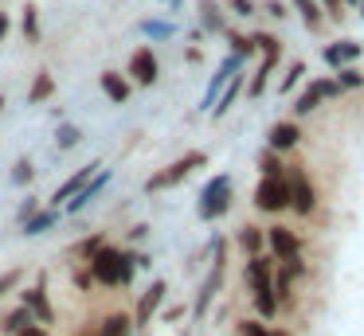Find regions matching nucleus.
Wrapping results in <instances>:
<instances>
[{
	"instance_id": "nucleus-34",
	"label": "nucleus",
	"mask_w": 364,
	"mask_h": 336,
	"mask_svg": "<svg viewBox=\"0 0 364 336\" xmlns=\"http://www.w3.org/2000/svg\"><path fill=\"white\" fill-rule=\"evenodd\" d=\"M301 75H306V63H290V70H286V78L278 82V90H282V94H290L294 86L301 82Z\"/></svg>"
},
{
	"instance_id": "nucleus-28",
	"label": "nucleus",
	"mask_w": 364,
	"mask_h": 336,
	"mask_svg": "<svg viewBox=\"0 0 364 336\" xmlns=\"http://www.w3.org/2000/svg\"><path fill=\"white\" fill-rule=\"evenodd\" d=\"M200 16H204L208 31H228V20H223V8L215 0H200Z\"/></svg>"
},
{
	"instance_id": "nucleus-25",
	"label": "nucleus",
	"mask_w": 364,
	"mask_h": 336,
	"mask_svg": "<svg viewBox=\"0 0 364 336\" xmlns=\"http://www.w3.org/2000/svg\"><path fill=\"white\" fill-rule=\"evenodd\" d=\"M28 325H36V320H32V313H28L24 305H16V309H9L4 317H0V332L4 336H16L20 328H28Z\"/></svg>"
},
{
	"instance_id": "nucleus-41",
	"label": "nucleus",
	"mask_w": 364,
	"mask_h": 336,
	"mask_svg": "<svg viewBox=\"0 0 364 336\" xmlns=\"http://www.w3.org/2000/svg\"><path fill=\"white\" fill-rule=\"evenodd\" d=\"M228 8L235 16H243V20H247V16H255V0H228Z\"/></svg>"
},
{
	"instance_id": "nucleus-45",
	"label": "nucleus",
	"mask_w": 364,
	"mask_h": 336,
	"mask_svg": "<svg viewBox=\"0 0 364 336\" xmlns=\"http://www.w3.org/2000/svg\"><path fill=\"white\" fill-rule=\"evenodd\" d=\"M184 313H188V305H168V309H165V320H181Z\"/></svg>"
},
{
	"instance_id": "nucleus-33",
	"label": "nucleus",
	"mask_w": 364,
	"mask_h": 336,
	"mask_svg": "<svg viewBox=\"0 0 364 336\" xmlns=\"http://www.w3.org/2000/svg\"><path fill=\"white\" fill-rule=\"evenodd\" d=\"M228 43H231V55H239V59H251V55H255L251 36H239V31H228Z\"/></svg>"
},
{
	"instance_id": "nucleus-26",
	"label": "nucleus",
	"mask_w": 364,
	"mask_h": 336,
	"mask_svg": "<svg viewBox=\"0 0 364 336\" xmlns=\"http://www.w3.org/2000/svg\"><path fill=\"white\" fill-rule=\"evenodd\" d=\"M294 8L301 12V23H306L309 31H321L325 12H321V4H317V0H294Z\"/></svg>"
},
{
	"instance_id": "nucleus-42",
	"label": "nucleus",
	"mask_w": 364,
	"mask_h": 336,
	"mask_svg": "<svg viewBox=\"0 0 364 336\" xmlns=\"http://www.w3.org/2000/svg\"><path fill=\"white\" fill-rule=\"evenodd\" d=\"M262 8H267V16H274V20H282V16H286V4H282V0H267Z\"/></svg>"
},
{
	"instance_id": "nucleus-18",
	"label": "nucleus",
	"mask_w": 364,
	"mask_h": 336,
	"mask_svg": "<svg viewBox=\"0 0 364 336\" xmlns=\"http://www.w3.org/2000/svg\"><path fill=\"white\" fill-rule=\"evenodd\" d=\"M98 82H102V94L114 102V106H126L129 94H134V82H129L126 75H118V70H106V75L98 78Z\"/></svg>"
},
{
	"instance_id": "nucleus-20",
	"label": "nucleus",
	"mask_w": 364,
	"mask_h": 336,
	"mask_svg": "<svg viewBox=\"0 0 364 336\" xmlns=\"http://www.w3.org/2000/svg\"><path fill=\"white\" fill-rule=\"evenodd\" d=\"M95 336H134V317H129V313H106V317L98 320Z\"/></svg>"
},
{
	"instance_id": "nucleus-31",
	"label": "nucleus",
	"mask_w": 364,
	"mask_h": 336,
	"mask_svg": "<svg viewBox=\"0 0 364 336\" xmlns=\"http://www.w3.org/2000/svg\"><path fill=\"white\" fill-rule=\"evenodd\" d=\"M9 176H12V184H16V188H28V184L36 180V164L28 161V156H20V161L12 164V172H9Z\"/></svg>"
},
{
	"instance_id": "nucleus-7",
	"label": "nucleus",
	"mask_w": 364,
	"mask_h": 336,
	"mask_svg": "<svg viewBox=\"0 0 364 336\" xmlns=\"http://www.w3.org/2000/svg\"><path fill=\"white\" fill-rule=\"evenodd\" d=\"M20 305L32 313L36 325H43V328L55 325V305H51V293H48V273H40V281H36V286L20 289Z\"/></svg>"
},
{
	"instance_id": "nucleus-19",
	"label": "nucleus",
	"mask_w": 364,
	"mask_h": 336,
	"mask_svg": "<svg viewBox=\"0 0 364 336\" xmlns=\"http://www.w3.org/2000/svg\"><path fill=\"white\" fill-rule=\"evenodd\" d=\"M235 246L243 250L247 258L262 254V250H267V231H262V227H255V223H243L235 231Z\"/></svg>"
},
{
	"instance_id": "nucleus-50",
	"label": "nucleus",
	"mask_w": 364,
	"mask_h": 336,
	"mask_svg": "<svg viewBox=\"0 0 364 336\" xmlns=\"http://www.w3.org/2000/svg\"><path fill=\"white\" fill-rule=\"evenodd\" d=\"M345 8H356V0H345Z\"/></svg>"
},
{
	"instance_id": "nucleus-40",
	"label": "nucleus",
	"mask_w": 364,
	"mask_h": 336,
	"mask_svg": "<svg viewBox=\"0 0 364 336\" xmlns=\"http://www.w3.org/2000/svg\"><path fill=\"white\" fill-rule=\"evenodd\" d=\"M71 281H75V286H79V289H90V286H95V278H90V270H87V262H82V266H79V270H75V273H71Z\"/></svg>"
},
{
	"instance_id": "nucleus-4",
	"label": "nucleus",
	"mask_w": 364,
	"mask_h": 336,
	"mask_svg": "<svg viewBox=\"0 0 364 336\" xmlns=\"http://www.w3.org/2000/svg\"><path fill=\"white\" fill-rule=\"evenodd\" d=\"M251 43H255V51H262V63L251 75V82H247V98H262V90H267L278 59H282V43H278V36H270V31H255Z\"/></svg>"
},
{
	"instance_id": "nucleus-13",
	"label": "nucleus",
	"mask_w": 364,
	"mask_h": 336,
	"mask_svg": "<svg viewBox=\"0 0 364 336\" xmlns=\"http://www.w3.org/2000/svg\"><path fill=\"white\" fill-rule=\"evenodd\" d=\"M267 250H270L274 262H286V258H298L301 254V239L290 231V227L274 223V227H267Z\"/></svg>"
},
{
	"instance_id": "nucleus-36",
	"label": "nucleus",
	"mask_w": 364,
	"mask_h": 336,
	"mask_svg": "<svg viewBox=\"0 0 364 336\" xmlns=\"http://www.w3.org/2000/svg\"><path fill=\"white\" fill-rule=\"evenodd\" d=\"M137 28H141L145 36H153V39H168V36H173V23H161V20H145V23H137Z\"/></svg>"
},
{
	"instance_id": "nucleus-39",
	"label": "nucleus",
	"mask_w": 364,
	"mask_h": 336,
	"mask_svg": "<svg viewBox=\"0 0 364 336\" xmlns=\"http://www.w3.org/2000/svg\"><path fill=\"white\" fill-rule=\"evenodd\" d=\"M20 278H24V273H20L16 266H12V270H4V273H0V297H4V293H12V289L20 286Z\"/></svg>"
},
{
	"instance_id": "nucleus-49",
	"label": "nucleus",
	"mask_w": 364,
	"mask_h": 336,
	"mask_svg": "<svg viewBox=\"0 0 364 336\" xmlns=\"http://www.w3.org/2000/svg\"><path fill=\"white\" fill-rule=\"evenodd\" d=\"M356 8H360V16H364V0H356Z\"/></svg>"
},
{
	"instance_id": "nucleus-48",
	"label": "nucleus",
	"mask_w": 364,
	"mask_h": 336,
	"mask_svg": "<svg viewBox=\"0 0 364 336\" xmlns=\"http://www.w3.org/2000/svg\"><path fill=\"white\" fill-rule=\"evenodd\" d=\"M270 336H290V328H270Z\"/></svg>"
},
{
	"instance_id": "nucleus-37",
	"label": "nucleus",
	"mask_w": 364,
	"mask_h": 336,
	"mask_svg": "<svg viewBox=\"0 0 364 336\" xmlns=\"http://www.w3.org/2000/svg\"><path fill=\"white\" fill-rule=\"evenodd\" d=\"M40 207H43V200H40V195H28V200H24V203H20V211H16V223H20V227H24V223H28V219H32V215H36V211H40Z\"/></svg>"
},
{
	"instance_id": "nucleus-22",
	"label": "nucleus",
	"mask_w": 364,
	"mask_h": 336,
	"mask_svg": "<svg viewBox=\"0 0 364 336\" xmlns=\"http://www.w3.org/2000/svg\"><path fill=\"white\" fill-rule=\"evenodd\" d=\"M55 223H59V211H55V207H40V211H36V215L24 223V227H20V234H28V239H36V234H48Z\"/></svg>"
},
{
	"instance_id": "nucleus-6",
	"label": "nucleus",
	"mask_w": 364,
	"mask_h": 336,
	"mask_svg": "<svg viewBox=\"0 0 364 336\" xmlns=\"http://www.w3.org/2000/svg\"><path fill=\"white\" fill-rule=\"evenodd\" d=\"M255 207L262 215H282V211H290V184H286V176H262L255 184Z\"/></svg>"
},
{
	"instance_id": "nucleus-51",
	"label": "nucleus",
	"mask_w": 364,
	"mask_h": 336,
	"mask_svg": "<svg viewBox=\"0 0 364 336\" xmlns=\"http://www.w3.org/2000/svg\"><path fill=\"white\" fill-rule=\"evenodd\" d=\"M168 4H173V8H176V4H181V0H168Z\"/></svg>"
},
{
	"instance_id": "nucleus-21",
	"label": "nucleus",
	"mask_w": 364,
	"mask_h": 336,
	"mask_svg": "<svg viewBox=\"0 0 364 336\" xmlns=\"http://www.w3.org/2000/svg\"><path fill=\"white\" fill-rule=\"evenodd\" d=\"M243 86H247V78H243V75H239V70H235V75L228 78V86H223V90H220V98H215L212 114H215V117H223V114H228V109L235 106V98H239V94H243Z\"/></svg>"
},
{
	"instance_id": "nucleus-16",
	"label": "nucleus",
	"mask_w": 364,
	"mask_h": 336,
	"mask_svg": "<svg viewBox=\"0 0 364 336\" xmlns=\"http://www.w3.org/2000/svg\"><path fill=\"white\" fill-rule=\"evenodd\" d=\"M298 141H301V125L298 121H274L267 129V148H274V153H290Z\"/></svg>"
},
{
	"instance_id": "nucleus-3",
	"label": "nucleus",
	"mask_w": 364,
	"mask_h": 336,
	"mask_svg": "<svg viewBox=\"0 0 364 336\" xmlns=\"http://www.w3.org/2000/svg\"><path fill=\"white\" fill-rule=\"evenodd\" d=\"M212 250H215L212 270H208V278H204V281H200L196 301H192V309H188L196 320H204V317H208V309H212L215 293L223 289V273H228V242H223V239H215V242H212Z\"/></svg>"
},
{
	"instance_id": "nucleus-12",
	"label": "nucleus",
	"mask_w": 364,
	"mask_h": 336,
	"mask_svg": "<svg viewBox=\"0 0 364 336\" xmlns=\"http://www.w3.org/2000/svg\"><path fill=\"white\" fill-rule=\"evenodd\" d=\"M110 180H114V172H110V168H98L95 176H90L87 184H82L79 192H75L71 200L63 203V211H67V215H79V211H87L90 203H95V195H98V192H106V184H110Z\"/></svg>"
},
{
	"instance_id": "nucleus-17",
	"label": "nucleus",
	"mask_w": 364,
	"mask_h": 336,
	"mask_svg": "<svg viewBox=\"0 0 364 336\" xmlns=\"http://www.w3.org/2000/svg\"><path fill=\"white\" fill-rule=\"evenodd\" d=\"M321 59L329 63L333 70H337V67H348V63L360 59V43H356V39H337V43H329V47L321 51Z\"/></svg>"
},
{
	"instance_id": "nucleus-44",
	"label": "nucleus",
	"mask_w": 364,
	"mask_h": 336,
	"mask_svg": "<svg viewBox=\"0 0 364 336\" xmlns=\"http://www.w3.org/2000/svg\"><path fill=\"white\" fill-rule=\"evenodd\" d=\"M16 336H51V328H43V325H28V328H20Z\"/></svg>"
},
{
	"instance_id": "nucleus-43",
	"label": "nucleus",
	"mask_w": 364,
	"mask_h": 336,
	"mask_svg": "<svg viewBox=\"0 0 364 336\" xmlns=\"http://www.w3.org/2000/svg\"><path fill=\"white\" fill-rule=\"evenodd\" d=\"M141 239H149V223H137V227H129V242H141Z\"/></svg>"
},
{
	"instance_id": "nucleus-24",
	"label": "nucleus",
	"mask_w": 364,
	"mask_h": 336,
	"mask_svg": "<svg viewBox=\"0 0 364 336\" xmlns=\"http://www.w3.org/2000/svg\"><path fill=\"white\" fill-rule=\"evenodd\" d=\"M51 94H55V78H51L48 70H40V75L32 78V86H28V106H40V102H48Z\"/></svg>"
},
{
	"instance_id": "nucleus-5",
	"label": "nucleus",
	"mask_w": 364,
	"mask_h": 336,
	"mask_svg": "<svg viewBox=\"0 0 364 336\" xmlns=\"http://www.w3.org/2000/svg\"><path fill=\"white\" fill-rule=\"evenodd\" d=\"M228 211H231V176L220 172V176H212L204 188H200L196 215L204 219V223H215V219H223Z\"/></svg>"
},
{
	"instance_id": "nucleus-1",
	"label": "nucleus",
	"mask_w": 364,
	"mask_h": 336,
	"mask_svg": "<svg viewBox=\"0 0 364 336\" xmlns=\"http://www.w3.org/2000/svg\"><path fill=\"white\" fill-rule=\"evenodd\" d=\"M95 286H106V289H126L134 286V273H137V262H134V250H122L114 242H106L95 258L87 262Z\"/></svg>"
},
{
	"instance_id": "nucleus-32",
	"label": "nucleus",
	"mask_w": 364,
	"mask_h": 336,
	"mask_svg": "<svg viewBox=\"0 0 364 336\" xmlns=\"http://www.w3.org/2000/svg\"><path fill=\"white\" fill-rule=\"evenodd\" d=\"M24 39L28 43H40V8L36 4L24 8Z\"/></svg>"
},
{
	"instance_id": "nucleus-38",
	"label": "nucleus",
	"mask_w": 364,
	"mask_h": 336,
	"mask_svg": "<svg viewBox=\"0 0 364 336\" xmlns=\"http://www.w3.org/2000/svg\"><path fill=\"white\" fill-rule=\"evenodd\" d=\"M321 4V12H325V20H345V0H317Z\"/></svg>"
},
{
	"instance_id": "nucleus-15",
	"label": "nucleus",
	"mask_w": 364,
	"mask_h": 336,
	"mask_svg": "<svg viewBox=\"0 0 364 336\" xmlns=\"http://www.w3.org/2000/svg\"><path fill=\"white\" fill-rule=\"evenodd\" d=\"M235 70H243V59H239V55H228V59L220 63V70H215V75L208 78V90H204V102H200V109H212V106H215L220 90L228 86V78L235 75Z\"/></svg>"
},
{
	"instance_id": "nucleus-30",
	"label": "nucleus",
	"mask_w": 364,
	"mask_h": 336,
	"mask_svg": "<svg viewBox=\"0 0 364 336\" xmlns=\"http://www.w3.org/2000/svg\"><path fill=\"white\" fill-rule=\"evenodd\" d=\"M82 141V129L75 121H59V129H55V145L59 148H75Z\"/></svg>"
},
{
	"instance_id": "nucleus-29",
	"label": "nucleus",
	"mask_w": 364,
	"mask_h": 336,
	"mask_svg": "<svg viewBox=\"0 0 364 336\" xmlns=\"http://www.w3.org/2000/svg\"><path fill=\"white\" fill-rule=\"evenodd\" d=\"M259 172H262V176H286L282 153H274V148H262V153H259Z\"/></svg>"
},
{
	"instance_id": "nucleus-11",
	"label": "nucleus",
	"mask_w": 364,
	"mask_h": 336,
	"mask_svg": "<svg viewBox=\"0 0 364 336\" xmlns=\"http://www.w3.org/2000/svg\"><path fill=\"white\" fill-rule=\"evenodd\" d=\"M126 78H129V82H137V86H153V82H157V78H161V63H157V55H153V47H137V51L129 55Z\"/></svg>"
},
{
	"instance_id": "nucleus-14",
	"label": "nucleus",
	"mask_w": 364,
	"mask_h": 336,
	"mask_svg": "<svg viewBox=\"0 0 364 336\" xmlns=\"http://www.w3.org/2000/svg\"><path fill=\"white\" fill-rule=\"evenodd\" d=\"M98 168H102V164H98V161H90V164H82V168H75V172H71V176H67V180H63V184H59V188H55V192H51V200H48V207H55V211H63V203H67V200H71V195H75V192H79V188H82V184H87V180H90V176H95V172H98Z\"/></svg>"
},
{
	"instance_id": "nucleus-23",
	"label": "nucleus",
	"mask_w": 364,
	"mask_h": 336,
	"mask_svg": "<svg viewBox=\"0 0 364 336\" xmlns=\"http://www.w3.org/2000/svg\"><path fill=\"white\" fill-rule=\"evenodd\" d=\"M106 242H110V239H106V234H102V231H98V234H90V239H79V242H75V246H71V250H67V254H71V258H75V262H90V258H95V254H98V250H102V246H106Z\"/></svg>"
},
{
	"instance_id": "nucleus-27",
	"label": "nucleus",
	"mask_w": 364,
	"mask_h": 336,
	"mask_svg": "<svg viewBox=\"0 0 364 336\" xmlns=\"http://www.w3.org/2000/svg\"><path fill=\"white\" fill-rule=\"evenodd\" d=\"M333 75H337L341 94H345V90H360V86H364V70L356 67V63H348V67H337Z\"/></svg>"
},
{
	"instance_id": "nucleus-8",
	"label": "nucleus",
	"mask_w": 364,
	"mask_h": 336,
	"mask_svg": "<svg viewBox=\"0 0 364 336\" xmlns=\"http://www.w3.org/2000/svg\"><path fill=\"white\" fill-rule=\"evenodd\" d=\"M286 184H290V211H298V215H314L317 211V188L314 180H309L306 168H286Z\"/></svg>"
},
{
	"instance_id": "nucleus-9",
	"label": "nucleus",
	"mask_w": 364,
	"mask_h": 336,
	"mask_svg": "<svg viewBox=\"0 0 364 336\" xmlns=\"http://www.w3.org/2000/svg\"><path fill=\"white\" fill-rule=\"evenodd\" d=\"M325 98H341V86H337V78H314V82L306 86V90L294 98V117H306V114H314L317 106H321Z\"/></svg>"
},
{
	"instance_id": "nucleus-47",
	"label": "nucleus",
	"mask_w": 364,
	"mask_h": 336,
	"mask_svg": "<svg viewBox=\"0 0 364 336\" xmlns=\"http://www.w3.org/2000/svg\"><path fill=\"white\" fill-rule=\"evenodd\" d=\"M9 36V16H0V39Z\"/></svg>"
},
{
	"instance_id": "nucleus-10",
	"label": "nucleus",
	"mask_w": 364,
	"mask_h": 336,
	"mask_svg": "<svg viewBox=\"0 0 364 336\" xmlns=\"http://www.w3.org/2000/svg\"><path fill=\"white\" fill-rule=\"evenodd\" d=\"M165 297H168V281H165V278L149 281V286L141 289V297H137V309H134V328H149V320L161 313Z\"/></svg>"
},
{
	"instance_id": "nucleus-2",
	"label": "nucleus",
	"mask_w": 364,
	"mask_h": 336,
	"mask_svg": "<svg viewBox=\"0 0 364 336\" xmlns=\"http://www.w3.org/2000/svg\"><path fill=\"white\" fill-rule=\"evenodd\" d=\"M208 164V153L204 148H188L184 156H176L173 164H165V168H157L149 180H145V192L149 195H157V192H168V188H176V184H184V180L192 176L196 168H204Z\"/></svg>"
},
{
	"instance_id": "nucleus-46",
	"label": "nucleus",
	"mask_w": 364,
	"mask_h": 336,
	"mask_svg": "<svg viewBox=\"0 0 364 336\" xmlns=\"http://www.w3.org/2000/svg\"><path fill=\"white\" fill-rule=\"evenodd\" d=\"M184 59H188V63H200V59H204V51H200V47H188V51H184Z\"/></svg>"
},
{
	"instance_id": "nucleus-35",
	"label": "nucleus",
	"mask_w": 364,
	"mask_h": 336,
	"mask_svg": "<svg viewBox=\"0 0 364 336\" xmlns=\"http://www.w3.org/2000/svg\"><path fill=\"white\" fill-rule=\"evenodd\" d=\"M239 336H270V328L259 317H243L239 320Z\"/></svg>"
}]
</instances>
